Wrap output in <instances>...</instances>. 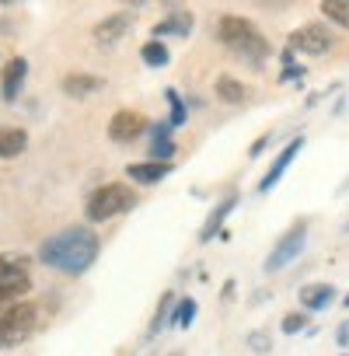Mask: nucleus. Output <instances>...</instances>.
<instances>
[{"mask_svg":"<svg viewBox=\"0 0 349 356\" xmlns=\"http://www.w3.org/2000/svg\"><path fill=\"white\" fill-rule=\"evenodd\" d=\"M95 259H98V238L88 227H67L46 238L39 248V262L67 276H84L95 266Z\"/></svg>","mask_w":349,"mask_h":356,"instance_id":"obj_1","label":"nucleus"},{"mask_svg":"<svg viewBox=\"0 0 349 356\" xmlns=\"http://www.w3.org/2000/svg\"><path fill=\"white\" fill-rule=\"evenodd\" d=\"M217 39H220L231 53H238L241 60H248L252 67L266 63V56H269V42H266V35H262L248 18L224 15L220 25H217Z\"/></svg>","mask_w":349,"mask_h":356,"instance_id":"obj_2","label":"nucleus"},{"mask_svg":"<svg viewBox=\"0 0 349 356\" xmlns=\"http://www.w3.org/2000/svg\"><path fill=\"white\" fill-rule=\"evenodd\" d=\"M133 207H136V193L133 189H126L122 182H105L88 200V220L91 224H105V220H112V217H119V213H126Z\"/></svg>","mask_w":349,"mask_h":356,"instance_id":"obj_3","label":"nucleus"},{"mask_svg":"<svg viewBox=\"0 0 349 356\" xmlns=\"http://www.w3.org/2000/svg\"><path fill=\"white\" fill-rule=\"evenodd\" d=\"M39 328V307L22 300L15 307H8L0 314V349H15L22 342H29Z\"/></svg>","mask_w":349,"mask_h":356,"instance_id":"obj_4","label":"nucleus"},{"mask_svg":"<svg viewBox=\"0 0 349 356\" xmlns=\"http://www.w3.org/2000/svg\"><path fill=\"white\" fill-rule=\"evenodd\" d=\"M304 245H307V224L300 220V224H293V227L276 241V248H273L269 259H266V273H279L283 266H290V262L304 252Z\"/></svg>","mask_w":349,"mask_h":356,"instance_id":"obj_5","label":"nucleus"},{"mask_svg":"<svg viewBox=\"0 0 349 356\" xmlns=\"http://www.w3.org/2000/svg\"><path fill=\"white\" fill-rule=\"evenodd\" d=\"M290 53H307V56H325L328 49H335V35L325 25H304L297 32H290L286 39Z\"/></svg>","mask_w":349,"mask_h":356,"instance_id":"obj_6","label":"nucleus"},{"mask_svg":"<svg viewBox=\"0 0 349 356\" xmlns=\"http://www.w3.org/2000/svg\"><path fill=\"white\" fill-rule=\"evenodd\" d=\"M140 133H147V115H143V112L122 108V112H115L112 122H108V136H112L115 143H133Z\"/></svg>","mask_w":349,"mask_h":356,"instance_id":"obj_7","label":"nucleus"},{"mask_svg":"<svg viewBox=\"0 0 349 356\" xmlns=\"http://www.w3.org/2000/svg\"><path fill=\"white\" fill-rule=\"evenodd\" d=\"M300 147H304V136H293V140H290V143H286V147H283V150L276 154L273 168H269V171L262 175V182H259V193H269V189H273V186L279 182V178L286 175V168H290V161H293V157L300 154Z\"/></svg>","mask_w":349,"mask_h":356,"instance_id":"obj_8","label":"nucleus"},{"mask_svg":"<svg viewBox=\"0 0 349 356\" xmlns=\"http://www.w3.org/2000/svg\"><path fill=\"white\" fill-rule=\"evenodd\" d=\"M25 77H29V63H25V56L8 60V67H4V84H0V95H4V102H15V98L22 95Z\"/></svg>","mask_w":349,"mask_h":356,"instance_id":"obj_9","label":"nucleus"},{"mask_svg":"<svg viewBox=\"0 0 349 356\" xmlns=\"http://www.w3.org/2000/svg\"><path fill=\"white\" fill-rule=\"evenodd\" d=\"M171 175V164H161V161H143V164H129L126 168V178L136 186H154L161 178Z\"/></svg>","mask_w":349,"mask_h":356,"instance_id":"obj_10","label":"nucleus"},{"mask_svg":"<svg viewBox=\"0 0 349 356\" xmlns=\"http://www.w3.org/2000/svg\"><path fill=\"white\" fill-rule=\"evenodd\" d=\"M297 297H300V304H304L307 311H325V307L335 300V286H332V283H304Z\"/></svg>","mask_w":349,"mask_h":356,"instance_id":"obj_11","label":"nucleus"},{"mask_svg":"<svg viewBox=\"0 0 349 356\" xmlns=\"http://www.w3.org/2000/svg\"><path fill=\"white\" fill-rule=\"evenodd\" d=\"M189 32H193V15H189V11H174V15H168L164 22L154 25V39H164V35L186 39Z\"/></svg>","mask_w":349,"mask_h":356,"instance_id":"obj_12","label":"nucleus"},{"mask_svg":"<svg viewBox=\"0 0 349 356\" xmlns=\"http://www.w3.org/2000/svg\"><path fill=\"white\" fill-rule=\"evenodd\" d=\"M126 32H129V15H112V18H105V22L95 25V39L102 46H115Z\"/></svg>","mask_w":349,"mask_h":356,"instance_id":"obj_13","label":"nucleus"},{"mask_svg":"<svg viewBox=\"0 0 349 356\" xmlns=\"http://www.w3.org/2000/svg\"><path fill=\"white\" fill-rule=\"evenodd\" d=\"M234 207H238V196H234V193H231V196H224V200L217 203V210L210 213V220H206V224H203V231H200V241H203V245H210V238H217V234H220V227H224V220H227V213H231Z\"/></svg>","mask_w":349,"mask_h":356,"instance_id":"obj_14","label":"nucleus"},{"mask_svg":"<svg viewBox=\"0 0 349 356\" xmlns=\"http://www.w3.org/2000/svg\"><path fill=\"white\" fill-rule=\"evenodd\" d=\"M171 122H157L154 126V140H150V161H161V164H171V154H174V140H171Z\"/></svg>","mask_w":349,"mask_h":356,"instance_id":"obj_15","label":"nucleus"},{"mask_svg":"<svg viewBox=\"0 0 349 356\" xmlns=\"http://www.w3.org/2000/svg\"><path fill=\"white\" fill-rule=\"evenodd\" d=\"M25 276H29V259H25V255L0 252V286L15 283V280H25Z\"/></svg>","mask_w":349,"mask_h":356,"instance_id":"obj_16","label":"nucleus"},{"mask_svg":"<svg viewBox=\"0 0 349 356\" xmlns=\"http://www.w3.org/2000/svg\"><path fill=\"white\" fill-rule=\"evenodd\" d=\"M29 147V133L18 126H0V157H18Z\"/></svg>","mask_w":349,"mask_h":356,"instance_id":"obj_17","label":"nucleus"},{"mask_svg":"<svg viewBox=\"0 0 349 356\" xmlns=\"http://www.w3.org/2000/svg\"><path fill=\"white\" fill-rule=\"evenodd\" d=\"M102 88V77H95V74H70L67 81H63V91L70 95V98H88V95H95Z\"/></svg>","mask_w":349,"mask_h":356,"instance_id":"obj_18","label":"nucleus"},{"mask_svg":"<svg viewBox=\"0 0 349 356\" xmlns=\"http://www.w3.org/2000/svg\"><path fill=\"white\" fill-rule=\"evenodd\" d=\"M32 290V280L25 276V280H15V283H4L0 286V314H4L8 307H15V304H22V297Z\"/></svg>","mask_w":349,"mask_h":356,"instance_id":"obj_19","label":"nucleus"},{"mask_svg":"<svg viewBox=\"0 0 349 356\" xmlns=\"http://www.w3.org/2000/svg\"><path fill=\"white\" fill-rule=\"evenodd\" d=\"M245 95H248V88L238 81V77H217V98L220 102H227V105H238V102H245Z\"/></svg>","mask_w":349,"mask_h":356,"instance_id":"obj_20","label":"nucleus"},{"mask_svg":"<svg viewBox=\"0 0 349 356\" xmlns=\"http://www.w3.org/2000/svg\"><path fill=\"white\" fill-rule=\"evenodd\" d=\"M196 300L193 297H182V300H174V311H171V328H189L196 321Z\"/></svg>","mask_w":349,"mask_h":356,"instance_id":"obj_21","label":"nucleus"},{"mask_svg":"<svg viewBox=\"0 0 349 356\" xmlns=\"http://www.w3.org/2000/svg\"><path fill=\"white\" fill-rule=\"evenodd\" d=\"M171 311H174V293H164L161 297V304H157V314H154V321H150V339L154 335H161L164 332V325H171Z\"/></svg>","mask_w":349,"mask_h":356,"instance_id":"obj_22","label":"nucleus"},{"mask_svg":"<svg viewBox=\"0 0 349 356\" xmlns=\"http://www.w3.org/2000/svg\"><path fill=\"white\" fill-rule=\"evenodd\" d=\"M140 56H143V63H147V67H157V70H161V67H168V60H171L168 46H164V42H157V39H150V42L140 49Z\"/></svg>","mask_w":349,"mask_h":356,"instance_id":"obj_23","label":"nucleus"},{"mask_svg":"<svg viewBox=\"0 0 349 356\" xmlns=\"http://www.w3.org/2000/svg\"><path fill=\"white\" fill-rule=\"evenodd\" d=\"M321 15H325L328 22H335L339 29H349V0H325Z\"/></svg>","mask_w":349,"mask_h":356,"instance_id":"obj_24","label":"nucleus"},{"mask_svg":"<svg viewBox=\"0 0 349 356\" xmlns=\"http://www.w3.org/2000/svg\"><path fill=\"white\" fill-rule=\"evenodd\" d=\"M164 98L171 102V126H186V119H189V108H186V102L179 98V91H174V88H168V91H164Z\"/></svg>","mask_w":349,"mask_h":356,"instance_id":"obj_25","label":"nucleus"},{"mask_svg":"<svg viewBox=\"0 0 349 356\" xmlns=\"http://www.w3.org/2000/svg\"><path fill=\"white\" fill-rule=\"evenodd\" d=\"M304 325H307V314H304V311H297V314H286V318H283V332H286V335L300 332Z\"/></svg>","mask_w":349,"mask_h":356,"instance_id":"obj_26","label":"nucleus"},{"mask_svg":"<svg viewBox=\"0 0 349 356\" xmlns=\"http://www.w3.org/2000/svg\"><path fill=\"white\" fill-rule=\"evenodd\" d=\"M297 77H304V67H297V63H293V67H286V70H283V77H279V81H297Z\"/></svg>","mask_w":349,"mask_h":356,"instance_id":"obj_27","label":"nucleus"},{"mask_svg":"<svg viewBox=\"0 0 349 356\" xmlns=\"http://www.w3.org/2000/svg\"><path fill=\"white\" fill-rule=\"evenodd\" d=\"M252 346H255V349H269V339H262V335H252Z\"/></svg>","mask_w":349,"mask_h":356,"instance_id":"obj_28","label":"nucleus"},{"mask_svg":"<svg viewBox=\"0 0 349 356\" xmlns=\"http://www.w3.org/2000/svg\"><path fill=\"white\" fill-rule=\"evenodd\" d=\"M266 143H269V136H262V140H255V143H252V154H259V150H266Z\"/></svg>","mask_w":349,"mask_h":356,"instance_id":"obj_29","label":"nucleus"},{"mask_svg":"<svg viewBox=\"0 0 349 356\" xmlns=\"http://www.w3.org/2000/svg\"><path fill=\"white\" fill-rule=\"evenodd\" d=\"M346 328H349V325H342V328H339V346H346V342H349V332H346Z\"/></svg>","mask_w":349,"mask_h":356,"instance_id":"obj_30","label":"nucleus"},{"mask_svg":"<svg viewBox=\"0 0 349 356\" xmlns=\"http://www.w3.org/2000/svg\"><path fill=\"white\" fill-rule=\"evenodd\" d=\"M342 304H346V307H349V293H346V300H342Z\"/></svg>","mask_w":349,"mask_h":356,"instance_id":"obj_31","label":"nucleus"}]
</instances>
